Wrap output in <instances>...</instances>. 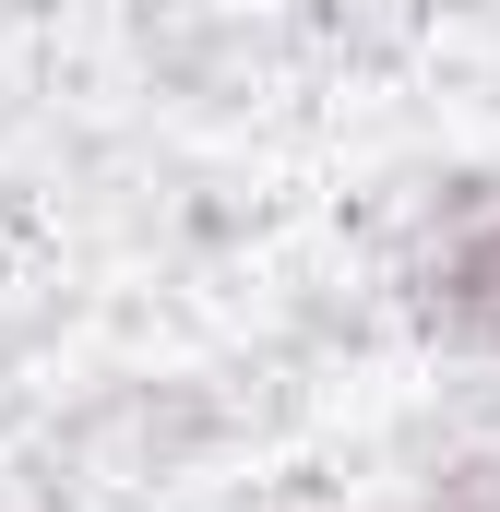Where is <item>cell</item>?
Wrapping results in <instances>:
<instances>
[{
	"label": "cell",
	"instance_id": "7a4b0ae2",
	"mask_svg": "<svg viewBox=\"0 0 500 512\" xmlns=\"http://www.w3.org/2000/svg\"><path fill=\"white\" fill-rule=\"evenodd\" d=\"M417 512H500V453H453V465H429Z\"/></svg>",
	"mask_w": 500,
	"mask_h": 512
},
{
	"label": "cell",
	"instance_id": "6da1fadb",
	"mask_svg": "<svg viewBox=\"0 0 500 512\" xmlns=\"http://www.w3.org/2000/svg\"><path fill=\"white\" fill-rule=\"evenodd\" d=\"M405 310L429 346L500 370V179H465L429 203V227L405 251Z\"/></svg>",
	"mask_w": 500,
	"mask_h": 512
}]
</instances>
